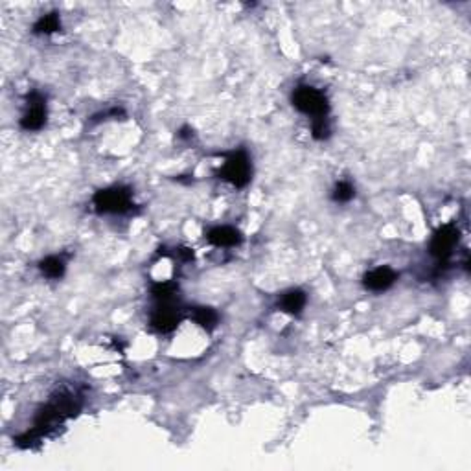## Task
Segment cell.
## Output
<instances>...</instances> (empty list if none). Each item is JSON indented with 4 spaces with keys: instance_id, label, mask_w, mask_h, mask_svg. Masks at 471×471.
<instances>
[{
    "instance_id": "obj_6",
    "label": "cell",
    "mask_w": 471,
    "mask_h": 471,
    "mask_svg": "<svg viewBox=\"0 0 471 471\" xmlns=\"http://www.w3.org/2000/svg\"><path fill=\"white\" fill-rule=\"evenodd\" d=\"M180 323L179 302L157 304V309L151 315V326L160 333L173 332Z\"/></svg>"
},
{
    "instance_id": "obj_8",
    "label": "cell",
    "mask_w": 471,
    "mask_h": 471,
    "mask_svg": "<svg viewBox=\"0 0 471 471\" xmlns=\"http://www.w3.org/2000/svg\"><path fill=\"white\" fill-rule=\"evenodd\" d=\"M206 240L214 247H235L243 241V235L234 226H215L206 234Z\"/></svg>"
},
{
    "instance_id": "obj_7",
    "label": "cell",
    "mask_w": 471,
    "mask_h": 471,
    "mask_svg": "<svg viewBox=\"0 0 471 471\" xmlns=\"http://www.w3.org/2000/svg\"><path fill=\"white\" fill-rule=\"evenodd\" d=\"M398 280V272L394 269H390V267H378L374 271H370L364 275L363 284L366 289L376 293L387 291L392 284Z\"/></svg>"
},
{
    "instance_id": "obj_12",
    "label": "cell",
    "mask_w": 471,
    "mask_h": 471,
    "mask_svg": "<svg viewBox=\"0 0 471 471\" xmlns=\"http://www.w3.org/2000/svg\"><path fill=\"white\" fill-rule=\"evenodd\" d=\"M39 269H41V272L45 277L57 280V278H61L63 275H65L67 265H65V260H63L61 256H48L45 258V260H41Z\"/></svg>"
},
{
    "instance_id": "obj_4",
    "label": "cell",
    "mask_w": 471,
    "mask_h": 471,
    "mask_svg": "<svg viewBox=\"0 0 471 471\" xmlns=\"http://www.w3.org/2000/svg\"><path fill=\"white\" fill-rule=\"evenodd\" d=\"M47 123V100L39 93L28 94V109L21 118L24 131H39Z\"/></svg>"
},
{
    "instance_id": "obj_11",
    "label": "cell",
    "mask_w": 471,
    "mask_h": 471,
    "mask_svg": "<svg viewBox=\"0 0 471 471\" xmlns=\"http://www.w3.org/2000/svg\"><path fill=\"white\" fill-rule=\"evenodd\" d=\"M192 317H194L195 323L199 324L203 330H206V332H212V330H215V326H217V323H219V315H217V311H215V309H212V307H206V306L194 307V311H192Z\"/></svg>"
},
{
    "instance_id": "obj_2",
    "label": "cell",
    "mask_w": 471,
    "mask_h": 471,
    "mask_svg": "<svg viewBox=\"0 0 471 471\" xmlns=\"http://www.w3.org/2000/svg\"><path fill=\"white\" fill-rule=\"evenodd\" d=\"M217 175H219V179L231 183L235 188H245L252 175V164L247 151L243 149L232 151L225 159V164L217 171Z\"/></svg>"
},
{
    "instance_id": "obj_5",
    "label": "cell",
    "mask_w": 471,
    "mask_h": 471,
    "mask_svg": "<svg viewBox=\"0 0 471 471\" xmlns=\"http://www.w3.org/2000/svg\"><path fill=\"white\" fill-rule=\"evenodd\" d=\"M461 240V232L453 223L440 226L431 240V254L438 260H446Z\"/></svg>"
},
{
    "instance_id": "obj_1",
    "label": "cell",
    "mask_w": 471,
    "mask_h": 471,
    "mask_svg": "<svg viewBox=\"0 0 471 471\" xmlns=\"http://www.w3.org/2000/svg\"><path fill=\"white\" fill-rule=\"evenodd\" d=\"M293 105L306 116H311V120H321L326 118L330 113V102L326 94L311 85H300L293 93Z\"/></svg>"
},
{
    "instance_id": "obj_3",
    "label": "cell",
    "mask_w": 471,
    "mask_h": 471,
    "mask_svg": "<svg viewBox=\"0 0 471 471\" xmlns=\"http://www.w3.org/2000/svg\"><path fill=\"white\" fill-rule=\"evenodd\" d=\"M93 203L100 214H123L133 206L131 190L125 186H113L96 192Z\"/></svg>"
},
{
    "instance_id": "obj_14",
    "label": "cell",
    "mask_w": 471,
    "mask_h": 471,
    "mask_svg": "<svg viewBox=\"0 0 471 471\" xmlns=\"http://www.w3.org/2000/svg\"><path fill=\"white\" fill-rule=\"evenodd\" d=\"M353 197H355V188L350 185L348 180L337 183V186L333 190V201H337V203H348Z\"/></svg>"
},
{
    "instance_id": "obj_9",
    "label": "cell",
    "mask_w": 471,
    "mask_h": 471,
    "mask_svg": "<svg viewBox=\"0 0 471 471\" xmlns=\"http://www.w3.org/2000/svg\"><path fill=\"white\" fill-rule=\"evenodd\" d=\"M307 302L306 293L302 289H291V291L284 293L280 300H278V307L282 311L289 313V315H300Z\"/></svg>"
},
{
    "instance_id": "obj_15",
    "label": "cell",
    "mask_w": 471,
    "mask_h": 471,
    "mask_svg": "<svg viewBox=\"0 0 471 471\" xmlns=\"http://www.w3.org/2000/svg\"><path fill=\"white\" fill-rule=\"evenodd\" d=\"M313 137L317 140H324L328 139L330 134V125H328V118H321V120H313Z\"/></svg>"
},
{
    "instance_id": "obj_13",
    "label": "cell",
    "mask_w": 471,
    "mask_h": 471,
    "mask_svg": "<svg viewBox=\"0 0 471 471\" xmlns=\"http://www.w3.org/2000/svg\"><path fill=\"white\" fill-rule=\"evenodd\" d=\"M61 30V21H59V15H57L56 11H52V13H47V15H43L39 21L36 22L33 26V31L36 33H54V31Z\"/></svg>"
},
{
    "instance_id": "obj_10",
    "label": "cell",
    "mask_w": 471,
    "mask_h": 471,
    "mask_svg": "<svg viewBox=\"0 0 471 471\" xmlns=\"http://www.w3.org/2000/svg\"><path fill=\"white\" fill-rule=\"evenodd\" d=\"M177 293L179 286L175 282H157L151 286V297L157 300V304L177 302Z\"/></svg>"
}]
</instances>
